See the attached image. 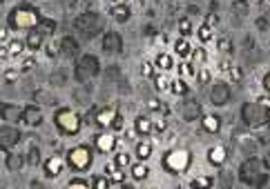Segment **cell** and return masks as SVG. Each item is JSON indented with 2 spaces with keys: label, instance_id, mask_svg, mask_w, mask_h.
Here are the masks:
<instances>
[{
  "label": "cell",
  "instance_id": "cell-1",
  "mask_svg": "<svg viewBox=\"0 0 270 189\" xmlns=\"http://www.w3.org/2000/svg\"><path fill=\"white\" fill-rule=\"evenodd\" d=\"M161 165H163V169L168 174L181 176L192 167V151L186 149V147H172V149L165 151Z\"/></svg>",
  "mask_w": 270,
  "mask_h": 189
},
{
  "label": "cell",
  "instance_id": "cell-2",
  "mask_svg": "<svg viewBox=\"0 0 270 189\" xmlns=\"http://www.w3.org/2000/svg\"><path fill=\"white\" fill-rule=\"evenodd\" d=\"M40 16L38 11H36L34 7H27V5H20V7H14L9 11V18H7V25L11 29H16V32H20V29H34L36 25H38Z\"/></svg>",
  "mask_w": 270,
  "mask_h": 189
},
{
  "label": "cell",
  "instance_id": "cell-3",
  "mask_svg": "<svg viewBox=\"0 0 270 189\" xmlns=\"http://www.w3.org/2000/svg\"><path fill=\"white\" fill-rule=\"evenodd\" d=\"M65 160H67V167L76 174H85L87 169L94 165V154L87 145H76V147L67 149L65 154Z\"/></svg>",
  "mask_w": 270,
  "mask_h": 189
},
{
  "label": "cell",
  "instance_id": "cell-4",
  "mask_svg": "<svg viewBox=\"0 0 270 189\" xmlns=\"http://www.w3.org/2000/svg\"><path fill=\"white\" fill-rule=\"evenodd\" d=\"M54 125L63 136H76L83 127V120L74 109H58L54 114Z\"/></svg>",
  "mask_w": 270,
  "mask_h": 189
},
{
  "label": "cell",
  "instance_id": "cell-5",
  "mask_svg": "<svg viewBox=\"0 0 270 189\" xmlns=\"http://www.w3.org/2000/svg\"><path fill=\"white\" fill-rule=\"evenodd\" d=\"M94 147L98 154H114L116 147H119V136H116L114 129H103L101 133H96L94 138Z\"/></svg>",
  "mask_w": 270,
  "mask_h": 189
},
{
  "label": "cell",
  "instance_id": "cell-6",
  "mask_svg": "<svg viewBox=\"0 0 270 189\" xmlns=\"http://www.w3.org/2000/svg\"><path fill=\"white\" fill-rule=\"evenodd\" d=\"M134 133H137L139 138H150L154 136V118L147 114H139L137 118H134Z\"/></svg>",
  "mask_w": 270,
  "mask_h": 189
},
{
  "label": "cell",
  "instance_id": "cell-7",
  "mask_svg": "<svg viewBox=\"0 0 270 189\" xmlns=\"http://www.w3.org/2000/svg\"><path fill=\"white\" fill-rule=\"evenodd\" d=\"M65 167H67V160L63 156H49L45 160L42 172H45V178H58V176L65 172Z\"/></svg>",
  "mask_w": 270,
  "mask_h": 189
},
{
  "label": "cell",
  "instance_id": "cell-8",
  "mask_svg": "<svg viewBox=\"0 0 270 189\" xmlns=\"http://www.w3.org/2000/svg\"><path fill=\"white\" fill-rule=\"evenodd\" d=\"M206 158L212 167H223L226 160H228V149H226L223 145H212V147L208 149Z\"/></svg>",
  "mask_w": 270,
  "mask_h": 189
},
{
  "label": "cell",
  "instance_id": "cell-9",
  "mask_svg": "<svg viewBox=\"0 0 270 189\" xmlns=\"http://www.w3.org/2000/svg\"><path fill=\"white\" fill-rule=\"evenodd\" d=\"M116 116H119L116 107H105V109H101V112L96 114V125L101 127V129H112Z\"/></svg>",
  "mask_w": 270,
  "mask_h": 189
},
{
  "label": "cell",
  "instance_id": "cell-10",
  "mask_svg": "<svg viewBox=\"0 0 270 189\" xmlns=\"http://www.w3.org/2000/svg\"><path fill=\"white\" fill-rule=\"evenodd\" d=\"M152 151H154V145H152L150 138H141L137 145H134V156H137V160H150L152 158Z\"/></svg>",
  "mask_w": 270,
  "mask_h": 189
},
{
  "label": "cell",
  "instance_id": "cell-11",
  "mask_svg": "<svg viewBox=\"0 0 270 189\" xmlns=\"http://www.w3.org/2000/svg\"><path fill=\"white\" fill-rule=\"evenodd\" d=\"M172 49H174V56H179L181 60H188L190 56H192L194 47L190 45L188 38H183V36H179V38L174 40V45H172Z\"/></svg>",
  "mask_w": 270,
  "mask_h": 189
},
{
  "label": "cell",
  "instance_id": "cell-12",
  "mask_svg": "<svg viewBox=\"0 0 270 189\" xmlns=\"http://www.w3.org/2000/svg\"><path fill=\"white\" fill-rule=\"evenodd\" d=\"M154 65H156L159 71H170V69H174V67H176L174 53H170V51H159L156 58H154Z\"/></svg>",
  "mask_w": 270,
  "mask_h": 189
},
{
  "label": "cell",
  "instance_id": "cell-13",
  "mask_svg": "<svg viewBox=\"0 0 270 189\" xmlns=\"http://www.w3.org/2000/svg\"><path fill=\"white\" fill-rule=\"evenodd\" d=\"M201 129L206 133H219L221 129V118L217 114H206L204 118H201Z\"/></svg>",
  "mask_w": 270,
  "mask_h": 189
},
{
  "label": "cell",
  "instance_id": "cell-14",
  "mask_svg": "<svg viewBox=\"0 0 270 189\" xmlns=\"http://www.w3.org/2000/svg\"><path fill=\"white\" fill-rule=\"evenodd\" d=\"M25 42H27V49L29 51H38L40 47H42V42H45V36H42L40 29H29V34H27V38H25Z\"/></svg>",
  "mask_w": 270,
  "mask_h": 189
},
{
  "label": "cell",
  "instance_id": "cell-15",
  "mask_svg": "<svg viewBox=\"0 0 270 189\" xmlns=\"http://www.w3.org/2000/svg\"><path fill=\"white\" fill-rule=\"evenodd\" d=\"M130 176H132L134 182L145 180L147 176H150V167H147V163L145 160H137L134 165H130Z\"/></svg>",
  "mask_w": 270,
  "mask_h": 189
},
{
  "label": "cell",
  "instance_id": "cell-16",
  "mask_svg": "<svg viewBox=\"0 0 270 189\" xmlns=\"http://www.w3.org/2000/svg\"><path fill=\"white\" fill-rule=\"evenodd\" d=\"M7 47H9V53H11V58H14V60H20L25 56V51H29L27 42L20 40V38H11Z\"/></svg>",
  "mask_w": 270,
  "mask_h": 189
},
{
  "label": "cell",
  "instance_id": "cell-17",
  "mask_svg": "<svg viewBox=\"0 0 270 189\" xmlns=\"http://www.w3.org/2000/svg\"><path fill=\"white\" fill-rule=\"evenodd\" d=\"M109 14H112V18L116 22H127L130 20V16H132V9L127 7V3L125 5H112V11H109Z\"/></svg>",
  "mask_w": 270,
  "mask_h": 189
},
{
  "label": "cell",
  "instance_id": "cell-18",
  "mask_svg": "<svg viewBox=\"0 0 270 189\" xmlns=\"http://www.w3.org/2000/svg\"><path fill=\"white\" fill-rule=\"evenodd\" d=\"M196 38L201 40V45H208V42L214 40V27H210L208 22H201L199 27H196Z\"/></svg>",
  "mask_w": 270,
  "mask_h": 189
},
{
  "label": "cell",
  "instance_id": "cell-19",
  "mask_svg": "<svg viewBox=\"0 0 270 189\" xmlns=\"http://www.w3.org/2000/svg\"><path fill=\"white\" fill-rule=\"evenodd\" d=\"M170 91L174 96H188V91H190V85H188V80L183 76H179V78H172V85H170Z\"/></svg>",
  "mask_w": 270,
  "mask_h": 189
},
{
  "label": "cell",
  "instance_id": "cell-20",
  "mask_svg": "<svg viewBox=\"0 0 270 189\" xmlns=\"http://www.w3.org/2000/svg\"><path fill=\"white\" fill-rule=\"evenodd\" d=\"M154 80V89L159 91V94H165V91H170V85H172V80L168 76H165V71H156V76L152 78Z\"/></svg>",
  "mask_w": 270,
  "mask_h": 189
},
{
  "label": "cell",
  "instance_id": "cell-21",
  "mask_svg": "<svg viewBox=\"0 0 270 189\" xmlns=\"http://www.w3.org/2000/svg\"><path fill=\"white\" fill-rule=\"evenodd\" d=\"M16 67H18V71H20V74H27V71H32L34 67H36V56H34V51L27 53V56H22L20 63H18Z\"/></svg>",
  "mask_w": 270,
  "mask_h": 189
},
{
  "label": "cell",
  "instance_id": "cell-22",
  "mask_svg": "<svg viewBox=\"0 0 270 189\" xmlns=\"http://www.w3.org/2000/svg\"><path fill=\"white\" fill-rule=\"evenodd\" d=\"M114 163H116V167H119V169H127V167L132 165V154H127L125 149H123V151H116Z\"/></svg>",
  "mask_w": 270,
  "mask_h": 189
},
{
  "label": "cell",
  "instance_id": "cell-23",
  "mask_svg": "<svg viewBox=\"0 0 270 189\" xmlns=\"http://www.w3.org/2000/svg\"><path fill=\"white\" fill-rule=\"evenodd\" d=\"M192 34H196L194 27H192V20H190V18H181V20H179V36H183V38H190Z\"/></svg>",
  "mask_w": 270,
  "mask_h": 189
},
{
  "label": "cell",
  "instance_id": "cell-24",
  "mask_svg": "<svg viewBox=\"0 0 270 189\" xmlns=\"http://www.w3.org/2000/svg\"><path fill=\"white\" fill-rule=\"evenodd\" d=\"M210 80H212V71L208 69L206 65H201L199 67V74H196V83H199L201 87H206V85H210Z\"/></svg>",
  "mask_w": 270,
  "mask_h": 189
},
{
  "label": "cell",
  "instance_id": "cell-25",
  "mask_svg": "<svg viewBox=\"0 0 270 189\" xmlns=\"http://www.w3.org/2000/svg\"><path fill=\"white\" fill-rule=\"evenodd\" d=\"M165 131H168V118L159 114V118H154V136L161 138Z\"/></svg>",
  "mask_w": 270,
  "mask_h": 189
},
{
  "label": "cell",
  "instance_id": "cell-26",
  "mask_svg": "<svg viewBox=\"0 0 270 189\" xmlns=\"http://www.w3.org/2000/svg\"><path fill=\"white\" fill-rule=\"evenodd\" d=\"M214 178L212 176H196V178L190 180V187H212Z\"/></svg>",
  "mask_w": 270,
  "mask_h": 189
},
{
  "label": "cell",
  "instance_id": "cell-27",
  "mask_svg": "<svg viewBox=\"0 0 270 189\" xmlns=\"http://www.w3.org/2000/svg\"><path fill=\"white\" fill-rule=\"evenodd\" d=\"M109 185H112V187H123V185H125V169H116V172L109 176Z\"/></svg>",
  "mask_w": 270,
  "mask_h": 189
},
{
  "label": "cell",
  "instance_id": "cell-28",
  "mask_svg": "<svg viewBox=\"0 0 270 189\" xmlns=\"http://www.w3.org/2000/svg\"><path fill=\"white\" fill-rule=\"evenodd\" d=\"M156 65L154 63H150V60H145V63L143 65H141V76H143V78H154L156 76Z\"/></svg>",
  "mask_w": 270,
  "mask_h": 189
},
{
  "label": "cell",
  "instance_id": "cell-29",
  "mask_svg": "<svg viewBox=\"0 0 270 189\" xmlns=\"http://www.w3.org/2000/svg\"><path fill=\"white\" fill-rule=\"evenodd\" d=\"M192 63H196V65H206V60H208V53H206V47H196V49L192 51Z\"/></svg>",
  "mask_w": 270,
  "mask_h": 189
},
{
  "label": "cell",
  "instance_id": "cell-30",
  "mask_svg": "<svg viewBox=\"0 0 270 189\" xmlns=\"http://www.w3.org/2000/svg\"><path fill=\"white\" fill-rule=\"evenodd\" d=\"M147 109H150V112H154V114H168V109H165V105L159 98H150L147 100Z\"/></svg>",
  "mask_w": 270,
  "mask_h": 189
},
{
  "label": "cell",
  "instance_id": "cell-31",
  "mask_svg": "<svg viewBox=\"0 0 270 189\" xmlns=\"http://www.w3.org/2000/svg\"><path fill=\"white\" fill-rule=\"evenodd\" d=\"M92 187H112L109 185V176L107 174H103V176H92Z\"/></svg>",
  "mask_w": 270,
  "mask_h": 189
},
{
  "label": "cell",
  "instance_id": "cell-32",
  "mask_svg": "<svg viewBox=\"0 0 270 189\" xmlns=\"http://www.w3.org/2000/svg\"><path fill=\"white\" fill-rule=\"evenodd\" d=\"M67 187L74 189V187H92V178H70L67 180Z\"/></svg>",
  "mask_w": 270,
  "mask_h": 189
},
{
  "label": "cell",
  "instance_id": "cell-33",
  "mask_svg": "<svg viewBox=\"0 0 270 189\" xmlns=\"http://www.w3.org/2000/svg\"><path fill=\"white\" fill-rule=\"evenodd\" d=\"M18 67H5V74H3V78H5V83H14L16 78H18Z\"/></svg>",
  "mask_w": 270,
  "mask_h": 189
},
{
  "label": "cell",
  "instance_id": "cell-34",
  "mask_svg": "<svg viewBox=\"0 0 270 189\" xmlns=\"http://www.w3.org/2000/svg\"><path fill=\"white\" fill-rule=\"evenodd\" d=\"M228 76H230L232 83H241V76H243V74H241V69H239L237 65H232V69L228 71Z\"/></svg>",
  "mask_w": 270,
  "mask_h": 189
},
{
  "label": "cell",
  "instance_id": "cell-35",
  "mask_svg": "<svg viewBox=\"0 0 270 189\" xmlns=\"http://www.w3.org/2000/svg\"><path fill=\"white\" fill-rule=\"evenodd\" d=\"M9 40H11V27L7 25L0 32V45H9Z\"/></svg>",
  "mask_w": 270,
  "mask_h": 189
},
{
  "label": "cell",
  "instance_id": "cell-36",
  "mask_svg": "<svg viewBox=\"0 0 270 189\" xmlns=\"http://www.w3.org/2000/svg\"><path fill=\"white\" fill-rule=\"evenodd\" d=\"M217 69L221 71V74H228V71L232 69V63H230V60H219V67H217Z\"/></svg>",
  "mask_w": 270,
  "mask_h": 189
},
{
  "label": "cell",
  "instance_id": "cell-37",
  "mask_svg": "<svg viewBox=\"0 0 270 189\" xmlns=\"http://www.w3.org/2000/svg\"><path fill=\"white\" fill-rule=\"evenodd\" d=\"M217 47H219V51H228L230 49V40L228 38H219L217 40Z\"/></svg>",
  "mask_w": 270,
  "mask_h": 189
},
{
  "label": "cell",
  "instance_id": "cell-38",
  "mask_svg": "<svg viewBox=\"0 0 270 189\" xmlns=\"http://www.w3.org/2000/svg\"><path fill=\"white\" fill-rule=\"evenodd\" d=\"M261 87H263V91H266V94L270 96V71H268V74L261 78Z\"/></svg>",
  "mask_w": 270,
  "mask_h": 189
},
{
  "label": "cell",
  "instance_id": "cell-39",
  "mask_svg": "<svg viewBox=\"0 0 270 189\" xmlns=\"http://www.w3.org/2000/svg\"><path fill=\"white\" fill-rule=\"evenodd\" d=\"M112 129L114 131H121L123 129V116L119 114V116H116V120H114V125H112Z\"/></svg>",
  "mask_w": 270,
  "mask_h": 189
},
{
  "label": "cell",
  "instance_id": "cell-40",
  "mask_svg": "<svg viewBox=\"0 0 270 189\" xmlns=\"http://www.w3.org/2000/svg\"><path fill=\"white\" fill-rule=\"evenodd\" d=\"M206 22H208V25H210V27H217V22H219V18H217V16H214V14H208V16H206Z\"/></svg>",
  "mask_w": 270,
  "mask_h": 189
},
{
  "label": "cell",
  "instance_id": "cell-41",
  "mask_svg": "<svg viewBox=\"0 0 270 189\" xmlns=\"http://www.w3.org/2000/svg\"><path fill=\"white\" fill-rule=\"evenodd\" d=\"M47 53H49V56H56V45H49L47 47Z\"/></svg>",
  "mask_w": 270,
  "mask_h": 189
},
{
  "label": "cell",
  "instance_id": "cell-42",
  "mask_svg": "<svg viewBox=\"0 0 270 189\" xmlns=\"http://www.w3.org/2000/svg\"><path fill=\"white\" fill-rule=\"evenodd\" d=\"M112 5H125V3H130V0H109Z\"/></svg>",
  "mask_w": 270,
  "mask_h": 189
}]
</instances>
